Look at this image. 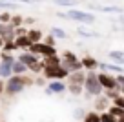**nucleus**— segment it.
<instances>
[{"label":"nucleus","instance_id":"1","mask_svg":"<svg viewBox=\"0 0 124 122\" xmlns=\"http://www.w3.org/2000/svg\"><path fill=\"white\" fill-rule=\"evenodd\" d=\"M27 84H31V80L20 75H11L8 78V84H4V91H8V95H16V93H22V89Z\"/></svg>","mask_w":124,"mask_h":122},{"label":"nucleus","instance_id":"2","mask_svg":"<svg viewBox=\"0 0 124 122\" xmlns=\"http://www.w3.org/2000/svg\"><path fill=\"white\" fill-rule=\"evenodd\" d=\"M86 88V91H88V95H93V97H99L102 93V88L101 84H99L97 80V73L95 71H88L84 76V84H82Z\"/></svg>","mask_w":124,"mask_h":122},{"label":"nucleus","instance_id":"3","mask_svg":"<svg viewBox=\"0 0 124 122\" xmlns=\"http://www.w3.org/2000/svg\"><path fill=\"white\" fill-rule=\"evenodd\" d=\"M60 68L66 69L68 75H70V73H75V71H82L80 60H78L73 53H70V51H66V53H64V60H60Z\"/></svg>","mask_w":124,"mask_h":122},{"label":"nucleus","instance_id":"4","mask_svg":"<svg viewBox=\"0 0 124 122\" xmlns=\"http://www.w3.org/2000/svg\"><path fill=\"white\" fill-rule=\"evenodd\" d=\"M66 18H71L75 22H80V24H93L95 22V15L88 11H80V9H70V11L64 13Z\"/></svg>","mask_w":124,"mask_h":122},{"label":"nucleus","instance_id":"5","mask_svg":"<svg viewBox=\"0 0 124 122\" xmlns=\"http://www.w3.org/2000/svg\"><path fill=\"white\" fill-rule=\"evenodd\" d=\"M27 51H29L31 55H44V57H53V55H57V51H55V47H49L46 46V44H31L29 47H27Z\"/></svg>","mask_w":124,"mask_h":122},{"label":"nucleus","instance_id":"6","mask_svg":"<svg viewBox=\"0 0 124 122\" xmlns=\"http://www.w3.org/2000/svg\"><path fill=\"white\" fill-rule=\"evenodd\" d=\"M97 80H99V84H101L102 89H122L117 86L115 78H113V75H108V73H97ZM124 91V89H122Z\"/></svg>","mask_w":124,"mask_h":122},{"label":"nucleus","instance_id":"7","mask_svg":"<svg viewBox=\"0 0 124 122\" xmlns=\"http://www.w3.org/2000/svg\"><path fill=\"white\" fill-rule=\"evenodd\" d=\"M42 71L46 73V78L60 80V78H66V76H68V71H66V69H62L60 66H58V68H44Z\"/></svg>","mask_w":124,"mask_h":122},{"label":"nucleus","instance_id":"8","mask_svg":"<svg viewBox=\"0 0 124 122\" xmlns=\"http://www.w3.org/2000/svg\"><path fill=\"white\" fill-rule=\"evenodd\" d=\"M0 40L2 42H13L15 40V29L9 24H0Z\"/></svg>","mask_w":124,"mask_h":122},{"label":"nucleus","instance_id":"9","mask_svg":"<svg viewBox=\"0 0 124 122\" xmlns=\"http://www.w3.org/2000/svg\"><path fill=\"white\" fill-rule=\"evenodd\" d=\"M84 76H86V73H82V71L70 73V75L66 76V78H68L66 86H82V84H84Z\"/></svg>","mask_w":124,"mask_h":122},{"label":"nucleus","instance_id":"10","mask_svg":"<svg viewBox=\"0 0 124 122\" xmlns=\"http://www.w3.org/2000/svg\"><path fill=\"white\" fill-rule=\"evenodd\" d=\"M62 91H66V84L60 82V80H51L49 84L46 86V93L47 95H51V93H62Z\"/></svg>","mask_w":124,"mask_h":122},{"label":"nucleus","instance_id":"11","mask_svg":"<svg viewBox=\"0 0 124 122\" xmlns=\"http://www.w3.org/2000/svg\"><path fill=\"white\" fill-rule=\"evenodd\" d=\"M97 68H101V69H102V73H108V75H109L111 71H115L117 75L124 71V69L120 68V66H117V64H104V62H99V64H97Z\"/></svg>","mask_w":124,"mask_h":122},{"label":"nucleus","instance_id":"12","mask_svg":"<svg viewBox=\"0 0 124 122\" xmlns=\"http://www.w3.org/2000/svg\"><path fill=\"white\" fill-rule=\"evenodd\" d=\"M16 62H20V64H24L27 68V66L33 64V62H39V57H37V55H31L29 51H26V53H22L18 57V60H16Z\"/></svg>","mask_w":124,"mask_h":122},{"label":"nucleus","instance_id":"13","mask_svg":"<svg viewBox=\"0 0 124 122\" xmlns=\"http://www.w3.org/2000/svg\"><path fill=\"white\" fill-rule=\"evenodd\" d=\"M13 44H15V47H16V49H27V47L31 46V42L27 40V37H26V35H22V37H15Z\"/></svg>","mask_w":124,"mask_h":122},{"label":"nucleus","instance_id":"14","mask_svg":"<svg viewBox=\"0 0 124 122\" xmlns=\"http://www.w3.org/2000/svg\"><path fill=\"white\" fill-rule=\"evenodd\" d=\"M26 37H27V40H29L31 44H39L40 40H42V31L40 29H31V31L26 33Z\"/></svg>","mask_w":124,"mask_h":122},{"label":"nucleus","instance_id":"15","mask_svg":"<svg viewBox=\"0 0 124 122\" xmlns=\"http://www.w3.org/2000/svg\"><path fill=\"white\" fill-rule=\"evenodd\" d=\"M97 64H99V62L95 60V58H91V57H84V58H80V66H82V68H86L88 71H95Z\"/></svg>","mask_w":124,"mask_h":122},{"label":"nucleus","instance_id":"16","mask_svg":"<svg viewBox=\"0 0 124 122\" xmlns=\"http://www.w3.org/2000/svg\"><path fill=\"white\" fill-rule=\"evenodd\" d=\"M42 64H44V68H58V66H60V58H58L57 55H53V57H46Z\"/></svg>","mask_w":124,"mask_h":122},{"label":"nucleus","instance_id":"17","mask_svg":"<svg viewBox=\"0 0 124 122\" xmlns=\"http://www.w3.org/2000/svg\"><path fill=\"white\" fill-rule=\"evenodd\" d=\"M109 58L111 60H115L117 62V66H120L122 68V64H124V53L120 49H117V51H109Z\"/></svg>","mask_w":124,"mask_h":122},{"label":"nucleus","instance_id":"18","mask_svg":"<svg viewBox=\"0 0 124 122\" xmlns=\"http://www.w3.org/2000/svg\"><path fill=\"white\" fill-rule=\"evenodd\" d=\"M26 71H27V68L24 64H20V62H16V60L13 62V66H11V73H13V75H20V76H22Z\"/></svg>","mask_w":124,"mask_h":122},{"label":"nucleus","instance_id":"19","mask_svg":"<svg viewBox=\"0 0 124 122\" xmlns=\"http://www.w3.org/2000/svg\"><path fill=\"white\" fill-rule=\"evenodd\" d=\"M106 113L111 115L113 118H120V117H124V109H120V107H115V106H109Z\"/></svg>","mask_w":124,"mask_h":122},{"label":"nucleus","instance_id":"20","mask_svg":"<svg viewBox=\"0 0 124 122\" xmlns=\"http://www.w3.org/2000/svg\"><path fill=\"white\" fill-rule=\"evenodd\" d=\"M51 37L55 38V40H57V38H68V33L64 29H60V27H51Z\"/></svg>","mask_w":124,"mask_h":122},{"label":"nucleus","instance_id":"21","mask_svg":"<svg viewBox=\"0 0 124 122\" xmlns=\"http://www.w3.org/2000/svg\"><path fill=\"white\" fill-rule=\"evenodd\" d=\"M11 66L13 64H0V76L9 78V76L13 75V73H11Z\"/></svg>","mask_w":124,"mask_h":122},{"label":"nucleus","instance_id":"22","mask_svg":"<svg viewBox=\"0 0 124 122\" xmlns=\"http://www.w3.org/2000/svg\"><path fill=\"white\" fill-rule=\"evenodd\" d=\"M22 22H24V18H22L20 15H15V16L11 15V20H9V26H11L13 29H16V27H20V26H22Z\"/></svg>","mask_w":124,"mask_h":122},{"label":"nucleus","instance_id":"23","mask_svg":"<svg viewBox=\"0 0 124 122\" xmlns=\"http://www.w3.org/2000/svg\"><path fill=\"white\" fill-rule=\"evenodd\" d=\"M84 122H101L99 120V113L97 111H89L84 115Z\"/></svg>","mask_w":124,"mask_h":122},{"label":"nucleus","instance_id":"24","mask_svg":"<svg viewBox=\"0 0 124 122\" xmlns=\"http://www.w3.org/2000/svg\"><path fill=\"white\" fill-rule=\"evenodd\" d=\"M57 6H62V8H71V6H77L78 0H53Z\"/></svg>","mask_w":124,"mask_h":122},{"label":"nucleus","instance_id":"25","mask_svg":"<svg viewBox=\"0 0 124 122\" xmlns=\"http://www.w3.org/2000/svg\"><path fill=\"white\" fill-rule=\"evenodd\" d=\"M27 69H29V71H35V73H40V71H42V69H44V64H42V62H33V64H29V66H27Z\"/></svg>","mask_w":124,"mask_h":122},{"label":"nucleus","instance_id":"26","mask_svg":"<svg viewBox=\"0 0 124 122\" xmlns=\"http://www.w3.org/2000/svg\"><path fill=\"white\" fill-rule=\"evenodd\" d=\"M0 60H2V64H13V62H15V58H13V55L4 53V51H2V55H0Z\"/></svg>","mask_w":124,"mask_h":122},{"label":"nucleus","instance_id":"27","mask_svg":"<svg viewBox=\"0 0 124 122\" xmlns=\"http://www.w3.org/2000/svg\"><path fill=\"white\" fill-rule=\"evenodd\" d=\"M122 95V89H109L108 93H106V97H108V99H117V97H120Z\"/></svg>","mask_w":124,"mask_h":122},{"label":"nucleus","instance_id":"28","mask_svg":"<svg viewBox=\"0 0 124 122\" xmlns=\"http://www.w3.org/2000/svg\"><path fill=\"white\" fill-rule=\"evenodd\" d=\"M2 47H4V53H9V55H11V51L16 49L13 42H4V44H2Z\"/></svg>","mask_w":124,"mask_h":122},{"label":"nucleus","instance_id":"29","mask_svg":"<svg viewBox=\"0 0 124 122\" xmlns=\"http://www.w3.org/2000/svg\"><path fill=\"white\" fill-rule=\"evenodd\" d=\"M99 120H101V122H115V118H113L111 115H108V113L104 111V113L99 115Z\"/></svg>","mask_w":124,"mask_h":122},{"label":"nucleus","instance_id":"30","mask_svg":"<svg viewBox=\"0 0 124 122\" xmlns=\"http://www.w3.org/2000/svg\"><path fill=\"white\" fill-rule=\"evenodd\" d=\"M113 106H115V107H120V109H124V99H122V95L117 97V99H113Z\"/></svg>","mask_w":124,"mask_h":122},{"label":"nucleus","instance_id":"31","mask_svg":"<svg viewBox=\"0 0 124 122\" xmlns=\"http://www.w3.org/2000/svg\"><path fill=\"white\" fill-rule=\"evenodd\" d=\"M78 35H80V37H86V38H91V37H99L97 33H91V31H84L82 27L78 29Z\"/></svg>","mask_w":124,"mask_h":122},{"label":"nucleus","instance_id":"32","mask_svg":"<svg viewBox=\"0 0 124 122\" xmlns=\"http://www.w3.org/2000/svg\"><path fill=\"white\" fill-rule=\"evenodd\" d=\"M68 89H70L73 95H80V91H82V86H66Z\"/></svg>","mask_w":124,"mask_h":122},{"label":"nucleus","instance_id":"33","mask_svg":"<svg viewBox=\"0 0 124 122\" xmlns=\"http://www.w3.org/2000/svg\"><path fill=\"white\" fill-rule=\"evenodd\" d=\"M106 107H109L108 102H106V99H101V100L97 102V109H106Z\"/></svg>","mask_w":124,"mask_h":122},{"label":"nucleus","instance_id":"34","mask_svg":"<svg viewBox=\"0 0 124 122\" xmlns=\"http://www.w3.org/2000/svg\"><path fill=\"white\" fill-rule=\"evenodd\" d=\"M46 46H49V47H55V38L51 37V35H47V37H46Z\"/></svg>","mask_w":124,"mask_h":122},{"label":"nucleus","instance_id":"35","mask_svg":"<svg viewBox=\"0 0 124 122\" xmlns=\"http://www.w3.org/2000/svg\"><path fill=\"white\" fill-rule=\"evenodd\" d=\"M82 115H84V111H82V109H75V117H82Z\"/></svg>","mask_w":124,"mask_h":122},{"label":"nucleus","instance_id":"36","mask_svg":"<svg viewBox=\"0 0 124 122\" xmlns=\"http://www.w3.org/2000/svg\"><path fill=\"white\" fill-rule=\"evenodd\" d=\"M24 22H27V24H33V22H35V18H33V16H27V18L24 20Z\"/></svg>","mask_w":124,"mask_h":122},{"label":"nucleus","instance_id":"37","mask_svg":"<svg viewBox=\"0 0 124 122\" xmlns=\"http://www.w3.org/2000/svg\"><path fill=\"white\" fill-rule=\"evenodd\" d=\"M2 93H4V80L0 78V95H2Z\"/></svg>","mask_w":124,"mask_h":122},{"label":"nucleus","instance_id":"38","mask_svg":"<svg viewBox=\"0 0 124 122\" xmlns=\"http://www.w3.org/2000/svg\"><path fill=\"white\" fill-rule=\"evenodd\" d=\"M0 2H11V4H16V0H0Z\"/></svg>","mask_w":124,"mask_h":122},{"label":"nucleus","instance_id":"39","mask_svg":"<svg viewBox=\"0 0 124 122\" xmlns=\"http://www.w3.org/2000/svg\"><path fill=\"white\" fill-rule=\"evenodd\" d=\"M2 44H4V42H2V40H0V46H2Z\"/></svg>","mask_w":124,"mask_h":122}]
</instances>
